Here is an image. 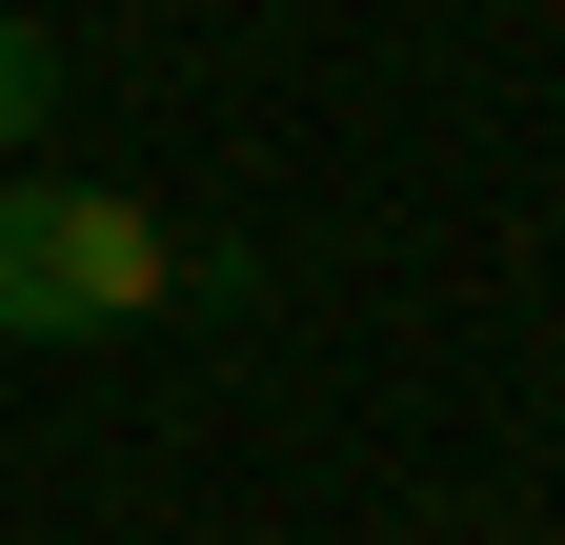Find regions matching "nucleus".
<instances>
[{
    "mask_svg": "<svg viewBox=\"0 0 565 545\" xmlns=\"http://www.w3.org/2000/svg\"><path fill=\"white\" fill-rule=\"evenodd\" d=\"M41 121H61V41L21 21V0H0V162H21V142H41Z\"/></svg>",
    "mask_w": 565,
    "mask_h": 545,
    "instance_id": "nucleus-2",
    "label": "nucleus"
},
{
    "mask_svg": "<svg viewBox=\"0 0 565 545\" xmlns=\"http://www.w3.org/2000/svg\"><path fill=\"white\" fill-rule=\"evenodd\" d=\"M182 303V243L141 223L121 182H21L0 162V323L21 344H121V323Z\"/></svg>",
    "mask_w": 565,
    "mask_h": 545,
    "instance_id": "nucleus-1",
    "label": "nucleus"
}]
</instances>
